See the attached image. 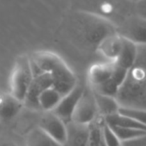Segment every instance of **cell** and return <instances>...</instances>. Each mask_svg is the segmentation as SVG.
Returning a JSON list of instances; mask_svg holds the SVG:
<instances>
[{"label": "cell", "instance_id": "obj_1", "mask_svg": "<svg viewBox=\"0 0 146 146\" xmlns=\"http://www.w3.org/2000/svg\"><path fill=\"white\" fill-rule=\"evenodd\" d=\"M28 57L33 76L49 73L52 77V87L62 96L77 85L75 75L58 55L47 51H39Z\"/></svg>", "mask_w": 146, "mask_h": 146}, {"label": "cell", "instance_id": "obj_2", "mask_svg": "<svg viewBox=\"0 0 146 146\" xmlns=\"http://www.w3.org/2000/svg\"><path fill=\"white\" fill-rule=\"evenodd\" d=\"M33 77L34 76L31 71L29 57L26 55L19 56L15 61L12 72H11L10 82H9V87H10L9 93L19 101L23 102L29 86L33 80Z\"/></svg>", "mask_w": 146, "mask_h": 146}, {"label": "cell", "instance_id": "obj_3", "mask_svg": "<svg viewBox=\"0 0 146 146\" xmlns=\"http://www.w3.org/2000/svg\"><path fill=\"white\" fill-rule=\"evenodd\" d=\"M97 113L98 109L94 93L92 94V92L84 90L72 114L71 122L80 125H89L95 120Z\"/></svg>", "mask_w": 146, "mask_h": 146}, {"label": "cell", "instance_id": "obj_4", "mask_svg": "<svg viewBox=\"0 0 146 146\" xmlns=\"http://www.w3.org/2000/svg\"><path fill=\"white\" fill-rule=\"evenodd\" d=\"M38 127L61 145L65 146V144L67 143L68 130L66 123L57 115H55L52 111L46 112L41 117Z\"/></svg>", "mask_w": 146, "mask_h": 146}, {"label": "cell", "instance_id": "obj_5", "mask_svg": "<svg viewBox=\"0 0 146 146\" xmlns=\"http://www.w3.org/2000/svg\"><path fill=\"white\" fill-rule=\"evenodd\" d=\"M49 87H52V77L49 73H41L34 76L23 100V106L32 110H40L38 103L39 95Z\"/></svg>", "mask_w": 146, "mask_h": 146}, {"label": "cell", "instance_id": "obj_6", "mask_svg": "<svg viewBox=\"0 0 146 146\" xmlns=\"http://www.w3.org/2000/svg\"><path fill=\"white\" fill-rule=\"evenodd\" d=\"M84 89L79 85H76L70 92L62 96L58 105L52 110V112L60 118L66 124L70 123L72 119V114L80 97L83 94Z\"/></svg>", "mask_w": 146, "mask_h": 146}, {"label": "cell", "instance_id": "obj_7", "mask_svg": "<svg viewBox=\"0 0 146 146\" xmlns=\"http://www.w3.org/2000/svg\"><path fill=\"white\" fill-rule=\"evenodd\" d=\"M23 107V102L0 89V122L7 123L11 121Z\"/></svg>", "mask_w": 146, "mask_h": 146}, {"label": "cell", "instance_id": "obj_8", "mask_svg": "<svg viewBox=\"0 0 146 146\" xmlns=\"http://www.w3.org/2000/svg\"><path fill=\"white\" fill-rule=\"evenodd\" d=\"M120 35L136 44L146 43V20L138 16L131 19L123 26Z\"/></svg>", "mask_w": 146, "mask_h": 146}, {"label": "cell", "instance_id": "obj_9", "mask_svg": "<svg viewBox=\"0 0 146 146\" xmlns=\"http://www.w3.org/2000/svg\"><path fill=\"white\" fill-rule=\"evenodd\" d=\"M122 41L123 37L120 34H109L100 41L98 49L104 57L110 60V62H114L120 52Z\"/></svg>", "mask_w": 146, "mask_h": 146}, {"label": "cell", "instance_id": "obj_10", "mask_svg": "<svg viewBox=\"0 0 146 146\" xmlns=\"http://www.w3.org/2000/svg\"><path fill=\"white\" fill-rule=\"evenodd\" d=\"M136 57H137V46H136V43L132 42V41L128 40L126 38H123L120 52L118 54L116 60L114 61V63L129 70L134 65Z\"/></svg>", "mask_w": 146, "mask_h": 146}, {"label": "cell", "instance_id": "obj_11", "mask_svg": "<svg viewBox=\"0 0 146 146\" xmlns=\"http://www.w3.org/2000/svg\"><path fill=\"white\" fill-rule=\"evenodd\" d=\"M112 69H113V62L97 63L92 65L88 73V77L92 87L110 79Z\"/></svg>", "mask_w": 146, "mask_h": 146}, {"label": "cell", "instance_id": "obj_12", "mask_svg": "<svg viewBox=\"0 0 146 146\" xmlns=\"http://www.w3.org/2000/svg\"><path fill=\"white\" fill-rule=\"evenodd\" d=\"M71 125L69 128L72 130H68V137L67 143H70V146H88L89 139V127L88 125H80L70 122Z\"/></svg>", "mask_w": 146, "mask_h": 146}, {"label": "cell", "instance_id": "obj_13", "mask_svg": "<svg viewBox=\"0 0 146 146\" xmlns=\"http://www.w3.org/2000/svg\"><path fill=\"white\" fill-rule=\"evenodd\" d=\"M104 122L109 126H118V127L131 128V129H139L146 131V126L139 123L136 120L127 117L125 115H121L117 112L115 114H111L104 117Z\"/></svg>", "mask_w": 146, "mask_h": 146}, {"label": "cell", "instance_id": "obj_14", "mask_svg": "<svg viewBox=\"0 0 146 146\" xmlns=\"http://www.w3.org/2000/svg\"><path fill=\"white\" fill-rule=\"evenodd\" d=\"M62 98V95L53 87H49L45 89L42 93L39 95L38 103L40 110L45 112L52 111Z\"/></svg>", "mask_w": 146, "mask_h": 146}, {"label": "cell", "instance_id": "obj_15", "mask_svg": "<svg viewBox=\"0 0 146 146\" xmlns=\"http://www.w3.org/2000/svg\"><path fill=\"white\" fill-rule=\"evenodd\" d=\"M26 146H63L48 136L39 127L32 129L26 138Z\"/></svg>", "mask_w": 146, "mask_h": 146}, {"label": "cell", "instance_id": "obj_16", "mask_svg": "<svg viewBox=\"0 0 146 146\" xmlns=\"http://www.w3.org/2000/svg\"><path fill=\"white\" fill-rule=\"evenodd\" d=\"M93 93H94L96 105H97L98 112L100 114L104 115V117H105V116L117 113L120 106L116 102L115 98L109 97V96L100 95V94H97L95 92H93Z\"/></svg>", "mask_w": 146, "mask_h": 146}, {"label": "cell", "instance_id": "obj_17", "mask_svg": "<svg viewBox=\"0 0 146 146\" xmlns=\"http://www.w3.org/2000/svg\"><path fill=\"white\" fill-rule=\"evenodd\" d=\"M92 89H93V92L100 94V95L109 96V97L115 98V96L118 94L120 87L110 78V79L106 80V81L92 87Z\"/></svg>", "mask_w": 146, "mask_h": 146}, {"label": "cell", "instance_id": "obj_18", "mask_svg": "<svg viewBox=\"0 0 146 146\" xmlns=\"http://www.w3.org/2000/svg\"><path fill=\"white\" fill-rule=\"evenodd\" d=\"M109 127L112 129L114 134L117 136V138L120 140V142L133 139V138L139 137V136L145 135L146 134V131L139 130V129H131V128L118 127V126H109Z\"/></svg>", "mask_w": 146, "mask_h": 146}, {"label": "cell", "instance_id": "obj_19", "mask_svg": "<svg viewBox=\"0 0 146 146\" xmlns=\"http://www.w3.org/2000/svg\"><path fill=\"white\" fill-rule=\"evenodd\" d=\"M118 113L121 114V115H125L127 117L132 118V119L136 120L137 122L146 126V110L120 106L119 109H118Z\"/></svg>", "mask_w": 146, "mask_h": 146}, {"label": "cell", "instance_id": "obj_20", "mask_svg": "<svg viewBox=\"0 0 146 146\" xmlns=\"http://www.w3.org/2000/svg\"><path fill=\"white\" fill-rule=\"evenodd\" d=\"M102 135H103V139L105 142L106 146H120L121 142L117 138V136L114 134L112 129L104 122L102 125Z\"/></svg>", "mask_w": 146, "mask_h": 146}, {"label": "cell", "instance_id": "obj_21", "mask_svg": "<svg viewBox=\"0 0 146 146\" xmlns=\"http://www.w3.org/2000/svg\"><path fill=\"white\" fill-rule=\"evenodd\" d=\"M127 74H128L127 69L123 68V67L119 66V65L115 64V63L113 62V69H112V74L110 78H111L119 87H121L124 82H125Z\"/></svg>", "mask_w": 146, "mask_h": 146}, {"label": "cell", "instance_id": "obj_22", "mask_svg": "<svg viewBox=\"0 0 146 146\" xmlns=\"http://www.w3.org/2000/svg\"><path fill=\"white\" fill-rule=\"evenodd\" d=\"M120 146H146V134L133 139L122 141Z\"/></svg>", "mask_w": 146, "mask_h": 146}, {"label": "cell", "instance_id": "obj_23", "mask_svg": "<svg viewBox=\"0 0 146 146\" xmlns=\"http://www.w3.org/2000/svg\"><path fill=\"white\" fill-rule=\"evenodd\" d=\"M135 11L138 17L146 20V0H138V1H136Z\"/></svg>", "mask_w": 146, "mask_h": 146}, {"label": "cell", "instance_id": "obj_24", "mask_svg": "<svg viewBox=\"0 0 146 146\" xmlns=\"http://www.w3.org/2000/svg\"><path fill=\"white\" fill-rule=\"evenodd\" d=\"M0 146H17V144L10 141V140H5L0 138Z\"/></svg>", "mask_w": 146, "mask_h": 146}, {"label": "cell", "instance_id": "obj_25", "mask_svg": "<svg viewBox=\"0 0 146 146\" xmlns=\"http://www.w3.org/2000/svg\"><path fill=\"white\" fill-rule=\"evenodd\" d=\"M1 126H2V123H1V122H0V130H1Z\"/></svg>", "mask_w": 146, "mask_h": 146}, {"label": "cell", "instance_id": "obj_26", "mask_svg": "<svg viewBox=\"0 0 146 146\" xmlns=\"http://www.w3.org/2000/svg\"><path fill=\"white\" fill-rule=\"evenodd\" d=\"M135 1H138V0H135Z\"/></svg>", "mask_w": 146, "mask_h": 146}]
</instances>
